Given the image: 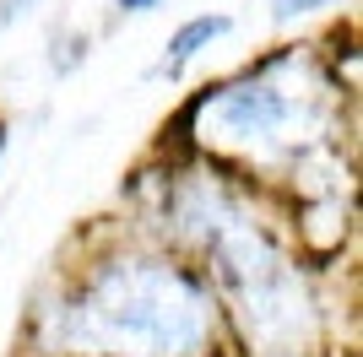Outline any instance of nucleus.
<instances>
[{
	"mask_svg": "<svg viewBox=\"0 0 363 357\" xmlns=\"http://www.w3.org/2000/svg\"><path fill=\"white\" fill-rule=\"evenodd\" d=\"M60 319L65 346L87 357H201L212 341V293L174 260L114 254L76 282Z\"/></svg>",
	"mask_w": 363,
	"mask_h": 357,
	"instance_id": "1",
	"label": "nucleus"
},
{
	"mask_svg": "<svg viewBox=\"0 0 363 357\" xmlns=\"http://www.w3.org/2000/svg\"><path fill=\"white\" fill-rule=\"evenodd\" d=\"M303 103H309L303 92L277 81V60H266L260 71L217 87L201 103V125H206V141H223V147H282L293 119H303Z\"/></svg>",
	"mask_w": 363,
	"mask_h": 357,
	"instance_id": "2",
	"label": "nucleus"
},
{
	"mask_svg": "<svg viewBox=\"0 0 363 357\" xmlns=\"http://www.w3.org/2000/svg\"><path fill=\"white\" fill-rule=\"evenodd\" d=\"M228 33H233V16H228V11H201V16H190V22H184V28H174V38L163 44V60L152 65V76H157V81H179V76L217 44V38H228Z\"/></svg>",
	"mask_w": 363,
	"mask_h": 357,
	"instance_id": "3",
	"label": "nucleus"
},
{
	"mask_svg": "<svg viewBox=\"0 0 363 357\" xmlns=\"http://www.w3.org/2000/svg\"><path fill=\"white\" fill-rule=\"evenodd\" d=\"M331 6H342V0H272V22H277V28H288V22H303V16L331 11Z\"/></svg>",
	"mask_w": 363,
	"mask_h": 357,
	"instance_id": "4",
	"label": "nucleus"
},
{
	"mask_svg": "<svg viewBox=\"0 0 363 357\" xmlns=\"http://www.w3.org/2000/svg\"><path fill=\"white\" fill-rule=\"evenodd\" d=\"M38 0H0V28H11V22H22V16L33 11Z\"/></svg>",
	"mask_w": 363,
	"mask_h": 357,
	"instance_id": "5",
	"label": "nucleus"
},
{
	"mask_svg": "<svg viewBox=\"0 0 363 357\" xmlns=\"http://www.w3.org/2000/svg\"><path fill=\"white\" fill-rule=\"evenodd\" d=\"M163 0H114V11L120 16H141V11H157Z\"/></svg>",
	"mask_w": 363,
	"mask_h": 357,
	"instance_id": "6",
	"label": "nucleus"
},
{
	"mask_svg": "<svg viewBox=\"0 0 363 357\" xmlns=\"http://www.w3.org/2000/svg\"><path fill=\"white\" fill-rule=\"evenodd\" d=\"M6 147H11V125L0 119V163H6Z\"/></svg>",
	"mask_w": 363,
	"mask_h": 357,
	"instance_id": "7",
	"label": "nucleus"
}]
</instances>
